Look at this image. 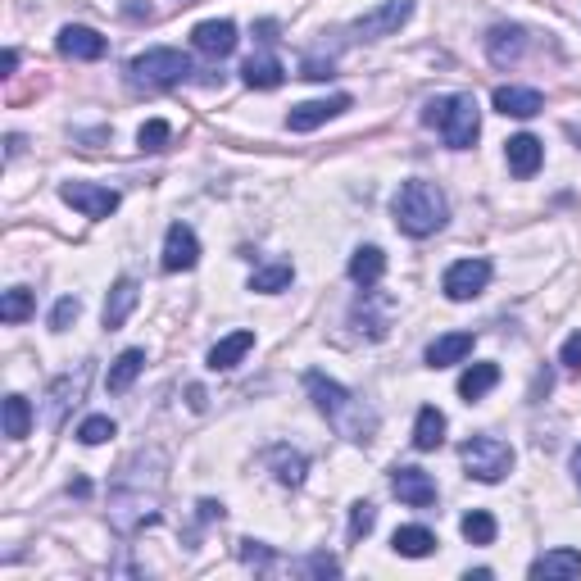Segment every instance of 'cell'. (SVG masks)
Listing matches in <instances>:
<instances>
[{
  "label": "cell",
  "mask_w": 581,
  "mask_h": 581,
  "mask_svg": "<svg viewBox=\"0 0 581 581\" xmlns=\"http://www.w3.org/2000/svg\"><path fill=\"white\" fill-rule=\"evenodd\" d=\"M305 386H309V395H314L318 414H323L327 423H332L336 432L345 436V441H355V445L373 441V432H377V414L368 409L364 400H355V395L345 391L341 382H332V377H323V373H309V377H305Z\"/></svg>",
  "instance_id": "6da1fadb"
},
{
  "label": "cell",
  "mask_w": 581,
  "mask_h": 581,
  "mask_svg": "<svg viewBox=\"0 0 581 581\" xmlns=\"http://www.w3.org/2000/svg\"><path fill=\"white\" fill-rule=\"evenodd\" d=\"M391 214H395V227H400L404 237H432V232H441L445 218H450V200H445V191L436 187V182H404L400 191H395L391 200Z\"/></svg>",
  "instance_id": "7a4b0ae2"
},
{
  "label": "cell",
  "mask_w": 581,
  "mask_h": 581,
  "mask_svg": "<svg viewBox=\"0 0 581 581\" xmlns=\"http://www.w3.org/2000/svg\"><path fill=\"white\" fill-rule=\"evenodd\" d=\"M423 123L427 128H441L450 150H468L477 141V132H482V114H477L473 96H436L423 109Z\"/></svg>",
  "instance_id": "3957f363"
},
{
  "label": "cell",
  "mask_w": 581,
  "mask_h": 581,
  "mask_svg": "<svg viewBox=\"0 0 581 581\" xmlns=\"http://www.w3.org/2000/svg\"><path fill=\"white\" fill-rule=\"evenodd\" d=\"M128 78H132V87L168 91V87H178V82L191 78V60L182 55V50L155 46V50H146V55H137V60L128 64Z\"/></svg>",
  "instance_id": "277c9868"
},
{
  "label": "cell",
  "mask_w": 581,
  "mask_h": 581,
  "mask_svg": "<svg viewBox=\"0 0 581 581\" xmlns=\"http://www.w3.org/2000/svg\"><path fill=\"white\" fill-rule=\"evenodd\" d=\"M463 468H468V477H477V482H504L513 468V450L500 441V436H468L459 450Z\"/></svg>",
  "instance_id": "5b68a950"
},
{
  "label": "cell",
  "mask_w": 581,
  "mask_h": 581,
  "mask_svg": "<svg viewBox=\"0 0 581 581\" xmlns=\"http://www.w3.org/2000/svg\"><path fill=\"white\" fill-rule=\"evenodd\" d=\"M486 282H491V264L486 259H459V264L445 268L441 286H445V296L450 300H477L486 291Z\"/></svg>",
  "instance_id": "8992f818"
},
{
  "label": "cell",
  "mask_w": 581,
  "mask_h": 581,
  "mask_svg": "<svg viewBox=\"0 0 581 581\" xmlns=\"http://www.w3.org/2000/svg\"><path fill=\"white\" fill-rule=\"evenodd\" d=\"M391 314H395V300H391V296H382V291H373V286H364L359 305L350 309V323H355L359 332H368L373 341H382L386 327H391Z\"/></svg>",
  "instance_id": "52a82bcc"
},
{
  "label": "cell",
  "mask_w": 581,
  "mask_h": 581,
  "mask_svg": "<svg viewBox=\"0 0 581 581\" xmlns=\"http://www.w3.org/2000/svg\"><path fill=\"white\" fill-rule=\"evenodd\" d=\"M60 196H64V205L82 209L87 218H109L114 209H119V191L96 187V182H64Z\"/></svg>",
  "instance_id": "ba28073f"
},
{
  "label": "cell",
  "mask_w": 581,
  "mask_h": 581,
  "mask_svg": "<svg viewBox=\"0 0 581 581\" xmlns=\"http://www.w3.org/2000/svg\"><path fill=\"white\" fill-rule=\"evenodd\" d=\"M409 14H414V0H386V5H377L373 14H364V19L355 23V32L364 41H377V37H395V32L409 23Z\"/></svg>",
  "instance_id": "9c48e42d"
},
{
  "label": "cell",
  "mask_w": 581,
  "mask_h": 581,
  "mask_svg": "<svg viewBox=\"0 0 581 581\" xmlns=\"http://www.w3.org/2000/svg\"><path fill=\"white\" fill-rule=\"evenodd\" d=\"M355 105L350 96H323V100H305V105H296L291 114H286V128L291 132H314L323 128L327 119H336V114H345V109Z\"/></svg>",
  "instance_id": "30bf717a"
},
{
  "label": "cell",
  "mask_w": 581,
  "mask_h": 581,
  "mask_svg": "<svg viewBox=\"0 0 581 581\" xmlns=\"http://www.w3.org/2000/svg\"><path fill=\"white\" fill-rule=\"evenodd\" d=\"M191 46H196L200 55H209V60H227V55L237 50V23H227V19L196 23V32H191Z\"/></svg>",
  "instance_id": "8fae6325"
},
{
  "label": "cell",
  "mask_w": 581,
  "mask_h": 581,
  "mask_svg": "<svg viewBox=\"0 0 581 581\" xmlns=\"http://www.w3.org/2000/svg\"><path fill=\"white\" fill-rule=\"evenodd\" d=\"M60 55L64 60H82V64H91V60H100L109 50V41L100 37L96 28H78V23H69V28H60Z\"/></svg>",
  "instance_id": "7c38bea8"
},
{
  "label": "cell",
  "mask_w": 581,
  "mask_h": 581,
  "mask_svg": "<svg viewBox=\"0 0 581 581\" xmlns=\"http://www.w3.org/2000/svg\"><path fill=\"white\" fill-rule=\"evenodd\" d=\"M196 259H200L196 232H191L187 223H173L164 237V268L168 273H187V268H196Z\"/></svg>",
  "instance_id": "4fadbf2b"
},
{
  "label": "cell",
  "mask_w": 581,
  "mask_h": 581,
  "mask_svg": "<svg viewBox=\"0 0 581 581\" xmlns=\"http://www.w3.org/2000/svg\"><path fill=\"white\" fill-rule=\"evenodd\" d=\"M391 486H395V495H400L409 509H432L436 504V482L423 473V468H395V477H391Z\"/></svg>",
  "instance_id": "5bb4252c"
},
{
  "label": "cell",
  "mask_w": 581,
  "mask_h": 581,
  "mask_svg": "<svg viewBox=\"0 0 581 581\" xmlns=\"http://www.w3.org/2000/svg\"><path fill=\"white\" fill-rule=\"evenodd\" d=\"M504 159H509L513 178H536V168H541V159H545V146L532 132H518V137L504 141Z\"/></svg>",
  "instance_id": "9a60e30c"
},
{
  "label": "cell",
  "mask_w": 581,
  "mask_h": 581,
  "mask_svg": "<svg viewBox=\"0 0 581 581\" xmlns=\"http://www.w3.org/2000/svg\"><path fill=\"white\" fill-rule=\"evenodd\" d=\"M141 300V286L132 282V277H119V282L109 286V296H105V309H100V318H105L109 332H119L123 323H128V314L137 309Z\"/></svg>",
  "instance_id": "2e32d148"
},
{
  "label": "cell",
  "mask_w": 581,
  "mask_h": 581,
  "mask_svg": "<svg viewBox=\"0 0 581 581\" xmlns=\"http://www.w3.org/2000/svg\"><path fill=\"white\" fill-rule=\"evenodd\" d=\"M491 105L500 109L504 119H536V114L545 109V100H541L536 87H500L491 96Z\"/></svg>",
  "instance_id": "e0dca14e"
},
{
  "label": "cell",
  "mask_w": 581,
  "mask_h": 581,
  "mask_svg": "<svg viewBox=\"0 0 581 581\" xmlns=\"http://www.w3.org/2000/svg\"><path fill=\"white\" fill-rule=\"evenodd\" d=\"M522 50H527V32L513 28V23H500V28H491V37H486V55H491V64H500V69L518 64Z\"/></svg>",
  "instance_id": "ac0fdd59"
},
{
  "label": "cell",
  "mask_w": 581,
  "mask_h": 581,
  "mask_svg": "<svg viewBox=\"0 0 581 581\" xmlns=\"http://www.w3.org/2000/svg\"><path fill=\"white\" fill-rule=\"evenodd\" d=\"M473 355V332H450V336H436L427 345V368H450V364H463V359Z\"/></svg>",
  "instance_id": "d6986e66"
},
{
  "label": "cell",
  "mask_w": 581,
  "mask_h": 581,
  "mask_svg": "<svg viewBox=\"0 0 581 581\" xmlns=\"http://www.w3.org/2000/svg\"><path fill=\"white\" fill-rule=\"evenodd\" d=\"M532 577L536 581H568L581 577V550H550L532 563Z\"/></svg>",
  "instance_id": "ffe728a7"
},
{
  "label": "cell",
  "mask_w": 581,
  "mask_h": 581,
  "mask_svg": "<svg viewBox=\"0 0 581 581\" xmlns=\"http://www.w3.org/2000/svg\"><path fill=\"white\" fill-rule=\"evenodd\" d=\"M250 350H255V332H232L209 350V368H214V373H227V368H237Z\"/></svg>",
  "instance_id": "44dd1931"
},
{
  "label": "cell",
  "mask_w": 581,
  "mask_h": 581,
  "mask_svg": "<svg viewBox=\"0 0 581 581\" xmlns=\"http://www.w3.org/2000/svg\"><path fill=\"white\" fill-rule=\"evenodd\" d=\"M241 78H246V87H255V91H273V87H282L286 69H282V60H273V55H250L246 69H241Z\"/></svg>",
  "instance_id": "7402d4cb"
},
{
  "label": "cell",
  "mask_w": 581,
  "mask_h": 581,
  "mask_svg": "<svg viewBox=\"0 0 581 581\" xmlns=\"http://www.w3.org/2000/svg\"><path fill=\"white\" fill-rule=\"evenodd\" d=\"M141 368H146V350H123V355L114 359V364H109L105 386H109L114 395H123V391H128V386L141 377Z\"/></svg>",
  "instance_id": "603a6c76"
},
{
  "label": "cell",
  "mask_w": 581,
  "mask_h": 581,
  "mask_svg": "<svg viewBox=\"0 0 581 581\" xmlns=\"http://www.w3.org/2000/svg\"><path fill=\"white\" fill-rule=\"evenodd\" d=\"M386 273V255L377 246H359L355 255H350V282L355 286H377Z\"/></svg>",
  "instance_id": "cb8c5ba5"
},
{
  "label": "cell",
  "mask_w": 581,
  "mask_h": 581,
  "mask_svg": "<svg viewBox=\"0 0 581 581\" xmlns=\"http://www.w3.org/2000/svg\"><path fill=\"white\" fill-rule=\"evenodd\" d=\"M441 441H445V414L436 404H423L414 423V450H436Z\"/></svg>",
  "instance_id": "d4e9b609"
},
{
  "label": "cell",
  "mask_w": 581,
  "mask_h": 581,
  "mask_svg": "<svg viewBox=\"0 0 581 581\" xmlns=\"http://www.w3.org/2000/svg\"><path fill=\"white\" fill-rule=\"evenodd\" d=\"M495 386H500V364H473L468 373L459 377V395H463L468 404L482 400V395L495 391Z\"/></svg>",
  "instance_id": "484cf974"
},
{
  "label": "cell",
  "mask_w": 581,
  "mask_h": 581,
  "mask_svg": "<svg viewBox=\"0 0 581 581\" xmlns=\"http://www.w3.org/2000/svg\"><path fill=\"white\" fill-rule=\"evenodd\" d=\"M268 463H273V473L282 486H300L305 482V454L300 450H286V445H273L268 450Z\"/></svg>",
  "instance_id": "4316f807"
},
{
  "label": "cell",
  "mask_w": 581,
  "mask_h": 581,
  "mask_svg": "<svg viewBox=\"0 0 581 581\" xmlns=\"http://www.w3.org/2000/svg\"><path fill=\"white\" fill-rule=\"evenodd\" d=\"M395 554H404V559H427V554L436 550V536L427 532V527H400V532L391 536Z\"/></svg>",
  "instance_id": "83f0119b"
},
{
  "label": "cell",
  "mask_w": 581,
  "mask_h": 581,
  "mask_svg": "<svg viewBox=\"0 0 581 581\" xmlns=\"http://www.w3.org/2000/svg\"><path fill=\"white\" fill-rule=\"evenodd\" d=\"M28 432H32V404L23 395H5V436L23 441Z\"/></svg>",
  "instance_id": "f1b7e54d"
},
{
  "label": "cell",
  "mask_w": 581,
  "mask_h": 581,
  "mask_svg": "<svg viewBox=\"0 0 581 581\" xmlns=\"http://www.w3.org/2000/svg\"><path fill=\"white\" fill-rule=\"evenodd\" d=\"M291 277H296V268H291V264H268V268H255V277H250V291H264V296H277V291H286V286H291Z\"/></svg>",
  "instance_id": "f546056e"
},
{
  "label": "cell",
  "mask_w": 581,
  "mask_h": 581,
  "mask_svg": "<svg viewBox=\"0 0 581 581\" xmlns=\"http://www.w3.org/2000/svg\"><path fill=\"white\" fill-rule=\"evenodd\" d=\"M495 532H500V527H495V518L486 509H473L468 518H463V541L468 545H491Z\"/></svg>",
  "instance_id": "4dcf8cb0"
},
{
  "label": "cell",
  "mask_w": 581,
  "mask_h": 581,
  "mask_svg": "<svg viewBox=\"0 0 581 581\" xmlns=\"http://www.w3.org/2000/svg\"><path fill=\"white\" fill-rule=\"evenodd\" d=\"M32 309H37V300H32V291H23V286L5 291V300H0V318H5V323H23Z\"/></svg>",
  "instance_id": "1f68e13d"
},
{
  "label": "cell",
  "mask_w": 581,
  "mask_h": 581,
  "mask_svg": "<svg viewBox=\"0 0 581 581\" xmlns=\"http://www.w3.org/2000/svg\"><path fill=\"white\" fill-rule=\"evenodd\" d=\"M373 527H377V509L368 500H359L355 509H350V532H345V536H350V545H359L368 532H373Z\"/></svg>",
  "instance_id": "d6a6232c"
},
{
  "label": "cell",
  "mask_w": 581,
  "mask_h": 581,
  "mask_svg": "<svg viewBox=\"0 0 581 581\" xmlns=\"http://www.w3.org/2000/svg\"><path fill=\"white\" fill-rule=\"evenodd\" d=\"M168 137H173V128H168L164 119H146V123H141V132H137V146L141 150H164Z\"/></svg>",
  "instance_id": "836d02e7"
},
{
  "label": "cell",
  "mask_w": 581,
  "mask_h": 581,
  "mask_svg": "<svg viewBox=\"0 0 581 581\" xmlns=\"http://www.w3.org/2000/svg\"><path fill=\"white\" fill-rule=\"evenodd\" d=\"M109 436H114V423H109L105 414H96V418H87V423L78 427V441L82 445H105Z\"/></svg>",
  "instance_id": "e575fe53"
},
{
  "label": "cell",
  "mask_w": 581,
  "mask_h": 581,
  "mask_svg": "<svg viewBox=\"0 0 581 581\" xmlns=\"http://www.w3.org/2000/svg\"><path fill=\"white\" fill-rule=\"evenodd\" d=\"M78 314H82V300L78 296H64L60 305L50 309V327H55V332H69V323H78Z\"/></svg>",
  "instance_id": "d590c367"
},
{
  "label": "cell",
  "mask_w": 581,
  "mask_h": 581,
  "mask_svg": "<svg viewBox=\"0 0 581 581\" xmlns=\"http://www.w3.org/2000/svg\"><path fill=\"white\" fill-rule=\"evenodd\" d=\"M300 572H309V577H336V572H341V563L332 559V554H309L305 563H296Z\"/></svg>",
  "instance_id": "8d00e7d4"
},
{
  "label": "cell",
  "mask_w": 581,
  "mask_h": 581,
  "mask_svg": "<svg viewBox=\"0 0 581 581\" xmlns=\"http://www.w3.org/2000/svg\"><path fill=\"white\" fill-rule=\"evenodd\" d=\"M559 364L568 368V373H581V332H572L568 341H563V350H559Z\"/></svg>",
  "instance_id": "74e56055"
},
{
  "label": "cell",
  "mask_w": 581,
  "mask_h": 581,
  "mask_svg": "<svg viewBox=\"0 0 581 581\" xmlns=\"http://www.w3.org/2000/svg\"><path fill=\"white\" fill-rule=\"evenodd\" d=\"M300 78H309V82L332 78V60H314V55H309V60L300 64Z\"/></svg>",
  "instance_id": "f35d334b"
},
{
  "label": "cell",
  "mask_w": 581,
  "mask_h": 581,
  "mask_svg": "<svg viewBox=\"0 0 581 581\" xmlns=\"http://www.w3.org/2000/svg\"><path fill=\"white\" fill-rule=\"evenodd\" d=\"M241 559L255 563V568H268V563H273V554H268L259 541H241Z\"/></svg>",
  "instance_id": "ab89813d"
},
{
  "label": "cell",
  "mask_w": 581,
  "mask_h": 581,
  "mask_svg": "<svg viewBox=\"0 0 581 581\" xmlns=\"http://www.w3.org/2000/svg\"><path fill=\"white\" fill-rule=\"evenodd\" d=\"M200 518H205V522H223V504H214V500H200Z\"/></svg>",
  "instance_id": "60d3db41"
},
{
  "label": "cell",
  "mask_w": 581,
  "mask_h": 581,
  "mask_svg": "<svg viewBox=\"0 0 581 581\" xmlns=\"http://www.w3.org/2000/svg\"><path fill=\"white\" fill-rule=\"evenodd\" d=\"M14 69H19V50L10 46V50H5V73H14Z\"/></svg>",
  "instance_id": "b9f144b4"
},
{
  "label": "cell",
  "mask_w": 581,
  "mask_h": 581,
  "mask_svg": "<svg viewBox=\"0 0 581 581\" xmlns=\"http://www.w3.org/2000/svg\"><path fill=\"white\" fill-rule=\"evenodd\" d=\"M572 473H577V486H581V445H577V454H572Z\"/></svg>",
  "instance_id": "7bdbcfd3"
}]
</instances>
